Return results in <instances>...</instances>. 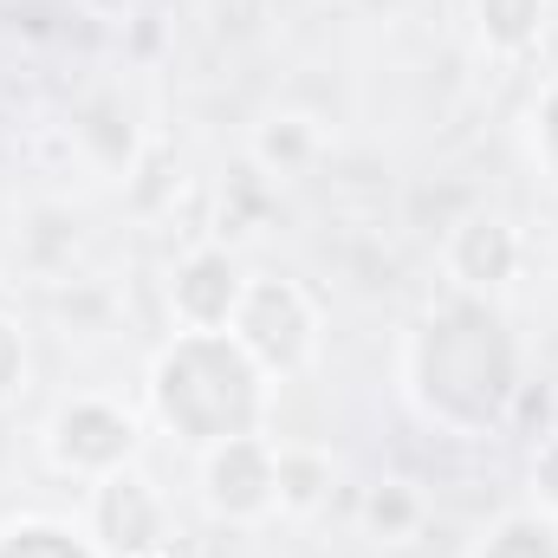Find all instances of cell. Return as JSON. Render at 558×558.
Wrapping results in <instances>:
<instances>
[{"mask_svg":"<svg viewBox=\"0 0 558 558\" xmlns=\"http://www.w3.org/2000/svg\"><path fill=\"white\" fill-rule=\"evenodd\" d=\"M149 403L169 435L208 454L221 441L260 435L267 371L234 331H175V344L149 364Z\"/></svg>","mask_w":558,"mask_h":558,"instance_id":"7a4b0ae2","label":"cell"},{"mask_svg":"<svg viewBox=\"0 0 558 558\" xmlns=\"http://www.w3.org/2000/svg\"><path fill=\"white\" fill-rule=\"evenodd\" d=\"M474 558H558V526L539 520V513H513L481 539Z\"/></svg>","mask_w":558,"mask_h":558,"instance_id":"30bf717a","label":"cell"},{"mask_svg":"<svg viewBox=\"0 0 558 558\" xmlns=\"http://www.w3.org/2000/svg\"><path fill=\"white\" fill-rule=\"evenodd\" d=\"M533 156H539L546 182L558 189V78L546 85V98H539V111H533Z\"/></svg>","mask_w":558,"mask_h":558,"instance_id":"7c38bea8","label":"cell"},{"mask_svg":"<svg viewBox=\"0 0 558 558\" xmlns=\"http://www.w3.org/2000/svg\"><path fill=\"white\" fill-rule=\"evenodd\" d=\"M0 558H98L78 533L52 526V520H20L0 533Z\"/></svg>","mask_w":558,"mask_h":558,"instance_id":"8fae6325","label":"cell"},{"mask_svg":"<svg viewBox=\"0 0 558 558\" xmlns=\"http://www.w3.org/2000/svg\"><path fill=\"white\" fill-rule=\"evenodd\" d=\"M20 377H26V344H20V331L0 318V403L20 390Z\"/></svg>","mask_w":558,"mask_h":558,"instance_id":"4fadbf2b","label":"cell"},{"mask_svg":"<svg viewBox=\"0 0 558 558\" xmlns=\"http://www.w3.org/2000/svg\"><path fill=\"white\" fill-rule=\"evenodd\" d=\"M228 331L247 344V357L267 377H292L312 357V305H305V292L292 279H247Z\"/></svg>","mask_w":558,"mask_h":558,"instance_id":"3957f363","label":"cell"},{"mask_svg":"<svg viewBox=\"0 0 558 558\" xmlns=\"http://www.w3.org/2000/svg\"><path fill=\"white\" fill-rule=\"evenodd\" d=\"M533 494H539V507H553L558 513V435L533 454Z\"/></svg>","mask_w":558,"mask_h":558,"instance_id":"5bb4252c","label":"cell"},{"mask_svg":"<svg viewBox=\"0 0 558 558\" xmlns=\"http://www.w3.org/2000/svg\"><path fill=\"white\" fill-rule=\"evenodd\" d=\"M474 13L494 52H526L546 33V0H474Z\"/></svg>","mask_w":558,"mask_h":558,"instance_id":"9c48e42d","label":"cell"},{"mask_svg":"<svg viewBox=\"0 0 558 558\" xmlns=\"http://www.w3.org/2000/svg\"><path fill=\"white\" fill-rule=\"evenodd\" d=\"M513 267H520V241H513V228H507L500 215H474V221L454 228V241H448V274L461 279L468 292L487 299V286H507Z\"/></svg>","mask_w":558,"mask_h":558,"instance_id":"ba28073f","label":"cell"},{"mask_svg":"<svg viewBox=\"0 0 558 558\" xmlns=\"http://www.w3.org/2000/svg\"><path fill=\"white\" fill-rule=\"evenodd\" d=\"M98 539L124 558L149 553V546L162 539V500H156V487H149L143 474L118 468V474L98 481Z\"/></svg>","mask_w":558,"mask_h":558,"instance_id":"52a82bcc","label":"cell"},{"mask_svg":"<svg viewBox=\"0 0 558 558\" xmlns=\"http://www.w3.org/2000/svg\"><path fill=\"white\" fill-rule=\"evenodd\" d=\"M520 344L494 299L454 292L441 299L410 338V397L428 422L454 435H481L513 410Z\"/></svg>","mask_w":558,"mask_h":558,"instance_id":"6da1fadb","label":"cell"},{"mask_svg":"<svg viewBox=\"0 0 558 558\" xmlns=\"http://www.w3.org/2000/svg\"><path fill=\"white\" fill-rule=\"evenodd\" d=\"M241 292H247L241 267H234L228 254L208 247V254H189V260H182V274H175V286H169V305H175L182 331H228Z\"/></svg>","mask_w":558,"mask_h":558,"instance_id":"8992f818","label":"cell"},{"mask_svg":"<svg viewBox=\"0 0 558 558\" xmlns=\"http://www.w3.org/2000/svg\"><path fill=\"white\" fill-rule=\"evenodd\" d=\"M46 448H52V461H59L65 474H92V481H105V474H118V468L131 461V448H137V422L124 416L118 403H105V397H72V403L52 416Z\"/></svg>","mask_w":558,"mask_h":558,"instance_id":"277c9868","label":"cell"},{"mask_svg":"<svg viewBox=\"0 0 558 558\" xmlns=\"http://www.w3.org/2000/svg\"><path fill=\"white\" fill-rule=\"evenodd\" d=\"M202 487H208V507L221 520H260L279 507V461L260 435H241V441H221L208 448V468H202Z\"/></svg>","mask_w":558,"mask_h":558,"instance_id":"5b68a950","label":"cell"}]
</instances>
